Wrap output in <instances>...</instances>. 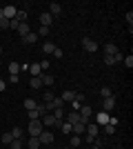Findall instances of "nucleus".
<instances>
[{"label": "nucleus", "mask_w": 133, "mask_h": 149, "mask_svg": "<svg viewBox=\"0 0 133 149\" xmlns=\"http://www.w3.org/2000/svg\"><path fill=\"white\" fill-rule=\"evenodd\" d=\"M84 134H87V136H84V140L93 145V140L98 138V134H100V127H98V125H95L93 120H89V125H87V131H84Z\"/></svg>", "instance_id": "f257e3e1"}, {"label": "nucleus", "mask_w": 133, "mask_h": 149, "mask_svg": "<svg viewBox=\"0 0 133 149\" xmlns=\"http://www.w3.org/2000/svg\"><path fill=\"white\" fill-rule=\"evenodd\" d=\"M27 131H29V136H40V134L44 131L42 120H29V127H27Z\"/></svg>", "instance_id": "f03ea898"}, {"label": "nucleus", "mask_w": 133, "mask_h": 149, "mask_svg": "<svg viewBox=\"0 0 133 149\" xmlns=\"http://www.w3.org/2000/svg\"><path fill=\"white\" fill-rule=\"evenodd\" d=\"M109 118H111V113H109V111H100L98 116H95L93 123L98 125V127H104V125H109Z\"/></svg>", "instance_id": "7ed1b4c3"}, {"label": "nucleus", "mask_w": 133, "mask_h": 149, "mask_svg": "<svg viewBox=\"0 0 133 149\" xmlns=\"http://www.w3.org/2000/svg\"><path fill=\"white\" fill-rule=\"evenodd\" d=\"M82 49L89 51V54H93V51H98V42H93L91 38H82Z\"/></svg>", "instance_id": "20e7f679"}, {"label": "nucleus", "mask_w": 133, "mask_h": 149, "mask_svg": "<svg viewBox=\"0 0 133 149\" xmlns=\"http://www.w3.org/2000/svg\"><path fill=\"white\" fill-rule=\"evenodd\" d=\"M122 54L120 51H118V54H115V56H104V65H109V67H113V65H118V62H122Z\"/></svg>", "instance_id": "39448f33"}, {"label": "nucleus", "mask_w": 133, "mask_h": 149, "mask_svg": "<svg viewBox=\"0 0 133 149\" xmlns=\"http://www.w3.org/2000/svg\"><path fill=\"white\" fill-rule=\"evenodd\" d=\"M113 109H115V96L102 100V111H113Z\"/></svg>", "instance_id": "423d86ee"}, {"label": "nucleus", "mask_w": 133, "mask_h": 149, "mask_svg": "<svg viewBox=\"0 0 133 149\" xmlns=\"http://www.w3.org/2000/svg\"><path fill=\"white\" fill-rule=\"evenodd\" d=\"M80 116H82L84 123H89V120H91V116H93V109H91L89 105H82V107H80Z\"/></svg>", "instance_id": "0eeeda50"}, {"label": "nucleus", "mask_w": 133, "mask_h": 149, "mask_svg": "<svg viewBox=\"0 0 133 149\" xmlns=\"http://www.w3.org/2000/svg\"><path fill=\"white\" fill-rule=\"evenodd\" d=\"M64 116H67V120H64V123H69V125H76V123H80V120H82L80 111H71V113H64Z\"/></svg>", "instance_id": "6e6552de"}, {"label": "nucleus", "mask_w": 133, "mask_h": 149, "mask_svg": "<svg viewBox=\"0 0 133 149\" xmlns=\"http://www.w3.org/2000/svg\"><path fill=\"white\" fill-rule=\"evenodd\" d=\"M87 125H89V123H84V120L76 123V125H73V134H76V136H82L84 131H87Z\"/></svg>", "instance_id": "1a4fd4ad"}, {"label": "nucleus", "mask_w": 133, "mask_h": 149, "mask_svg": "<svg viewBox=\"0 0 133 149\" xmlns=\"http://www.w3.org/2000/svg\"><path fill=\"white\" fill-rule=\"evenodd\" d=\"M38 138H40V145H51L53 143V134H51V131H42Z\"/></svg>", "instance_id": "9d476101"}, {"label": "nucleus", "mask_w": 133, "mask_h": 149, "mask_svg": "<svg viewBox=\"0 0 133 149\" xmlns=\"http://www.w3.org/2000/svg\"><path fill=\"white\" fill-rule=\"evenodd\" d=\"M16 11H18V9H16V7H13V5H7L5 9H2V13H5V18H7V20L16 18Z\"/></svg>", "instance_id": "9b49d317"}, {"label": "nucleus", "mask_w": 133, "mask_h": 149, "mask_svg": "<svg viewBox=\"0 0 133 149\" xmlns=\"http://www.w3.org/2000/svg\"><path fill=\"white\" fill-rule=\"evenodd\" d=\"M53 125H58L56 118H53V113H44L42 116V127H53Z\"/></svg>", "instance_id": "f8f14e48"}, {"label": "nucleus", "mask_w": 133, "mask_h": 149, "mask_svg": "<svg viewBox=\"0 0 133 149\" xmlns=\"http://www.w3.org/2000/svg\"><path fill=\"white\" fill-rule=\"evenodd\" d=\"M40 22H42V27H49V29H51V22H53V18H51V13H49V11L40 13Z\"/></svg>", "instance_id": "ddd939ff"}, {"label": "nucleus", "mask_w": 133, "mask_h": 149, "mask_svg": "<svg viewBox=\"0 0 133 149\" xmlns=\"http://www.w3.org/2000/svg\"><path fill=\"white\" fill-rule=\"evenodd\" d=\"M118 51H120V49H118L113 42H107V45H104V56H115Z\"/></svg>", "instance_id": "4468645a"}, {"label": "nucleus", "mask_w": 133, "mask_h": 149, "mask_svg": "<svg viewBox=\"0 0 133 149\" xmlns=\"http://www.w3.org/2000/svg\"><path fill=\"white\" fill-rule=\"evenodd\" d=\"M60 98H62V100H64V105H67V102H71V100H76V91L67 89V91H62V93H60Z\"/></svg>", "instance_id": "2eb2a0df"}, {"label": "nucleus", "mask_w": 133, "mask_h": 149, "mask_svg": "<svg viewBox=\"0 0 133 149\" xmlns=\"http://www.w3.org/2000/svg\"><path fill=\"white\" fill-rule=\"evenodd\" d=\"M40 78H42V85H44V87H51V85L56 82V78H53L51 74H40Z\"/></svg>", "instance_id": "dca6fc26"}, {"label": "nucleus", "mask_w": 133, "mask_h": 149, "mask_svg": "<svg viewBox=\"0 0 133 149\" xmlns=\"http://www.w3.org/2000/svg\"><path fill=\"white\" fill-rule=\"evenodd\" d=\"M29 87H31V89H40V87H42V78H40V76H31Z\"/></svg>", "instance_id": "f3484780"}, {"label": "nucleus", "mask_w": 133, "mask_h": 149, "mask_svg": "<svg viewBox=\"0 0 133 149\" xmlns=\"http://www.w3.org/2000/svg\"><path fill=\"white\" fill-rule=\"evenodd\" d=\"M60 11H62V7L58 5V2H51V5H49V13H51V18H53V16H60Z\"/></svg>", "instance_id": "a211bd4d"}, {"label": "nucleus", "mask_w": 133, "mask_h": 149, "mask_svg": "<svg viewBox=\"0 0 133 149\" xmlns=\"http://www.w3.org/2000/svg\"><path fill=\"white\" fill-rule=\"evenodd\" d=\"M9 76H20V62H9Z\"/></svg>", "instance_id": "6ab92c4d"}, {"label": "nucleus", "mask_w": 133, "mask_h": 149, "mask_svg": "<svg viewBox=\"0 0 133 149\" xmlns=\"http://www.w3.org/2000/svg\"><path fill=\"white\" fill-rule=\"evenodd\" d=\"M36 40H38V33H33V31H29V33L22 38V42H27V45H33Z\"/></svg>", "instance_id": "aec40b11"}, {"label": "nucleus", "mask_w": 133, "mask_h": 149, "mask_svg": "<svg viewBox=\"0 0 133 149\" xmlns=\"http://www.w3.org/2000/svg\"><path fill=\"white\" fill-rule=\"evenodd\" d=\"M27 145H29V149H38V147H40V138H38V136H31Z\"/></svg>", "instance_id": "412c9836"}, {"label": "nucleus", "mask_w": 133, "mask_h": 149, "mask_svg": "<svg viewBox=\"0 0 133 149\" xmlns=\"http://www.w3.org/2000/svg\"><path fill=\"white\" fill-rule=\"evenodd\" d=\"M53 49H56V45H53V42H44V45H42V51L47 54V56H51V54H53Z\"/></svg>", "instance_id": "4be33fe9"}, {"label": "nucleus", "mask_w": 133, "mask_h": 149, "mask_svg": "<svg viewBox=\"0 0 133 149\" xmlns=\"http://www.w3.org/2000/svg\"><path fill=\"white\" fill-rule=\"evenodd\" d=\"M36 107H38V102H36L33 98H27L25 100V109H27V111H31V109H36Z\"/></svg>", "instance_id": "5701e85b"}, {"label": "nucleus", "mask_w": 133, "mask_h": 149, "mask_svg": "<svg viewBox=\"0 0 133 149\" xmlns=\"http://www.w3.org/2000/svg\"><path fill=\"white\" fill-rule=\"evenodd\" d=\"M58 127H60V129H62L64 134H69V136H71V134H73V125H69V123H60V125H58Z\"/></svg>", "instance_id": "b1692460"}, {"label": "nucleus", "mask_w": 133, "mask_h": 149, "mask_svg": "<svg viewBox=\"0 0 133 149\" xmlns=\"http://www.w3.org/2000/svg\"><path fill=\"white\" fill-rule=\"evenodd\" d=\"M0 140H2V145H11V140H13L11 131H5V134H2V138H0Z\"/></svg>", "instance_id": "393cba45"}, {"label": "nucleus", "mask_w": 133, "mask_h": 149, "mask_svg": "<svg viewBox=\"0 0 133 149\" xmlns=\"http://www.w3.org/2000/svg\"><path fill=\"white\" fill-rule=\"evenodd\" d=\"M53 98H56V93L51 91V89H47V91L42 93V100H44V102H51V100H53Z\"/></svg>", "instance_id": "a878e982"}, {"label": "nucleus", "mask_w": 133, "mask_h": 149, "mask_svg": "<svg viewBox=\"0 0 133 149\" xmlns=\"http://www.w3.org/2000/svg\"><path fill=\"white\" fill-rule=\"evenodd\" d=\"M40 71H42V69H40L38 62H36V65H29V74L31 76H40Z\"/></svg>", "instance_id": "bb28decb"}, {"label": "nucleus", "mask_w": 133, "mask_h": 149, "mask_svg": "<svg viewBox=\"0 0 133 149\" xmlns=\"http://www.w3.org/2000/svg\"><path fill=\"white\" fill-rule=\"evenodd\" d=\"M40 116H42V113H40V109H38V107L29 111V120H40Z\"/></svg>", "instance_id": "cd10ccee"}, {"label": "nucleus", "mask_w": 133, "mask_h": 149, "mask_svg": "<svg viewBox=\"0 0 133 149\" xmlns=\"http://www.w3.org/2000/svg\"><path fill=\"white\" fill-rule=\"evenodd\" d=\"M16 20H18V22H27V11L18 9V11H16Z\"/></svg>", "instance_id": "c85d7f7f"}, {"label": "nucleus", "mask_w": 133, "mask_h": 149, "mask_svg": "<svg viewBox=\"0 0 133 149\" xmlns=\"http://www.w3.org/2000/svg\"><path fill=\"white\" fill-rule=\"evenodd\" d=\"M18 33H20V36H22V38H25L27 33H29V25H27V22H22V25L18 27Z\"/></svg>", "instance_id": "c756f323"}, {"label": "nucleus", "mask_w": 133, "mask_h": 149, "mask_svg": "<svg viewBox=\"0 0 133 149\" xmlns=\"http://www.w3.org/2000/svg\"><path fill=\"white\" fill-rule=\"evenodd\" d=\"M100 96H102V100H104V98H111L113 93H111V89H109V87H102L100 89Z\"/></svg>", "instance_id": "7c9ffc66"}, {"label": "nucleus", "mask_w": 133, "mask_h": 149, "mask_svg": "<svg viewBox=\"0 0 133 149\" xmlns=\"http://www.w3.org/2000/svg\"><path fill=\"white\" fill-rule=\"evenodd\" d=\"M9 147H11V149H22V140H20V138H13Z\"/></svg>", "instance_id": "2f4dec72"}, {"label": "nucleus", "mask_w": 133, "mask_h": 149, "mask_svg": "<svg viewBox=\"0 0 133 149\" xmlns=\"http://www.w3.org/2000/svg\"><path fill=\"white\" fill-rule=\"evenodd\" d=\"M80 143H82V138H80V136H76V134H71V147H78Z\"/></svg>", "instance_id": "473e14b6"}, {"label": "nucleus", "mask_w": 133, "mask_h": 149, "mask_svg": "<svg viewBox=\"0 0 133 149\" xmlns=\"http://www.w3.org/2000/svg\"><path fill=\"white\" fill-rule=\"evenodd\" d=\"M122 62L127 65V69H131V67H133V56H131V54H129L127 58H122Z\"/></svg>", "instance_id": "72a5a7b5"}, {"label": "nucleus", "mask_w": 133, "mask_h": 149, "mask_svg": "<svg viewBox=\"0 0 133 149\" xmlns=\"http://www.w3.org/2000/svg\"><path fill=\"white\" fill-rule=\"evenodd\" d=\"M49 31H51L49 27H42V25H40V29H38V38H40V36H49Z\"/></svg>", "instance_id": "f704fd0d"}, {"label": "nucleus", "mask_w": 133, "mask_h": 149, "mask_svg": "<svg viewBox=\"0 0 133 149\" xmlns=\"http://www.w3.org/2000/svg\"><path fill=\"white\" fill-rule=\"evenodd\" d=\"M11 136L13 138H22V129H20V127H13V129H11Z\"/></svg>", "instance_id": "c9c22d12"}, {"label": "nucleus", "mask_w": 133, "mask_h": 149, "mask_svg": "<svg viewBox=\"0 0 133 149\" xmlns=\"http://www.w3.org/2000/svg\"><path fill=\"white\" fill-rule=\"evenodd\" d=\"M127 22H129V31L133 29V11H127Z\"/></svg>", "instance_id": "e433bc0d"}, {"label": "nucleus", "mask_w": 133, "mask_h": 149, "mask_svg": "<svg viewBox=\"0 0 133 149\" xmlns=\"http://www.w3.org/2000/svg\"><path fill=\"white\" fill-rule=\"evenodd\" d=\"M20 25H22V22H18L16 18H11V20H9V27H11V29H18Z\"/></svg>", "instance_id": "4c0bfd02"}, {"label": "nucleus", "mask_w": 133, "mask_h": 149, "mask_svg": "<svg viewBox=\"0 0 133 149\" xmlns=\"http://www.w3.org/2000/svg\"><path fill=\"white\" fill-rule=\"evenodd\" d=\"M71 107H73V111H80V107H82V102H78V100H71Z\"/></svg>", "instance_id": "58836bf2"}, {"label": "nucleus", "mask_w": 133, "mask_h": 149, "mask_svg": "<svg viewBox=\"0 0 133 149\" xmlns=\"http://www.w3.org/2000/svg\"><path fill=\"white\" fill-rule=\"evenodd\" d=\"M51 56H56V58H62V56H64V51H62V49H58V47H56V49H53V54H51Z\"/></svg>", "instance_id": "ea45409f"}, {"label": "nucleus", "mask_w": 133, "mask_h": 149, "mask_svg": "<svg viewBox=\"0 0 133 149\" xmlns=\"http://www.w3.org/2000/svg\"><path fill=\"white\" fill-rule=\"evenodd\" d=\"M38 65H40V69H42V71H47V69H49V60H40Z\"/></svg>", "instance_id": "a19ab883"}, {"label": "nucleus", "mask_w": 133, "mask_h": 149, "mask_svg": "<svg viewBox=\"0 0 133 149\" xmlns=\"http://www.w3.org/2000/svg\"><path fill=\"white\" fill-rule=\"evenodd\" d=\"M104 131L111 136V134H115V127H111V125H104Z\"/></svg>", "instance_id": "79ce46f5"}, {"label": "nucleus", "mask_w": 133, "mask_h": 149, "mask_svg": "<svg viewBox=\"0 0 133 149\" xmlns=\"http://www.w3.org/2000/svg\"><path fill=\"white\" fill-rule=\"evenodd\" d=\"M18 80H20V76H9V82H11V85H16Z\"/></svg>", "instance_id": "37998d69"}, {"label": "nucleus", "mask_w": 133, "mask_h": 149, "mask_svg": "<svg viewBox=\"0 0 133 149\" xmlns=\"http://www.w3.org/2000/svg\"><path fill=\"white\" fill-rule=\"evenodd\" d=\"M5 89H7V82H5V80H0V91H5Z\"/></svg>", "instance_id": "c03bdc74"}, {"label": "nucleus", "mask_w": 133, "mask_h": 149, "mask_svg": "<svg viewBox=\"0 0 133 149\" xmlns=\"http://www.w3.org/2000/svg\"><path fill=\"white\" fill-rule=\"evenodd\" d=\"M93 149H100V145H95V147H93Z\"/></svg>", "instance_id": "a18cd8bd"}, {"label": "nucleus", "mask_w": 133, "mask_h": 149, "mask_svg": "<svg viewBox=\"0 0 133 149\" xmlns=\"http://www.w3.org/2000/svg\"><path fill=\"white\" fill-rule=\"evenodd\" d=\"M0 54H2V47H0Z\"/></svg>", "instance_id": "49530a36"}, {"label": "nucleus", "mask_w": 133, "mask_h": 149, "mask_svg": "<svg viewBox=\"0 0 133 149\" xmlns=\"http://www.w3.org/2000/svg\"><path fill=\"white\" fill-rule=\"evenodd\" d=\"M0 65H2V60H0Z\"/></svg>", "instance_id": "de8ad7c7"}]
</instances>
